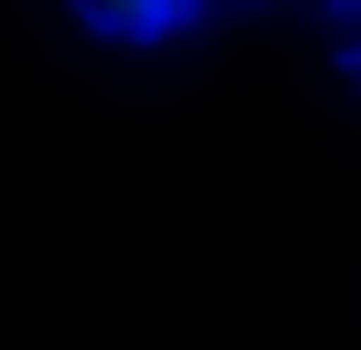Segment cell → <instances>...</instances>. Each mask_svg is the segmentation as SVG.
I'll return each instance as SVG.
<instances>
[{
	"instance_id": "6da1fadb",
	"label": "cell",
	"mask_w": 361,
	"mask_h": 350,
	"mask_svg": "<svg viewBox=\"0 0 361 350\" xmlns=\"http://www.w3.org/2000/svg\"><path fill=\"white\" fill-rule=\"evenodd\" d=\"M202 0H106V22L117 32H170V22H192Z\"/></svg>"
}]
</instances>
